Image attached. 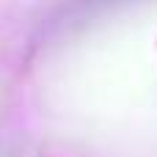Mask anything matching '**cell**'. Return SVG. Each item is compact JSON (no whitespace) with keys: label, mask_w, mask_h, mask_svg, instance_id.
<instances>
[{"label":"cell","mask_w":157,"mask_h":157,"mask_svg":"<svg viewBox=\"0 0 157 157\" xmlns=\"http://www.w3.org/2000/svg\"><path fill=\"white\" fill-rule=\"evenodd\" d=\"M116 3H124V0H66L63 6V19H86V17H94Z\"/></svg>","instance_id":"obj_1"}]
</instances>
